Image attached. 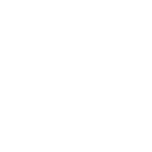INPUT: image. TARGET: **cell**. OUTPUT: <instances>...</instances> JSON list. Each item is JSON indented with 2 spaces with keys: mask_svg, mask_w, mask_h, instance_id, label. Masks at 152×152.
Returning a JSON list of instances; mask_svg holds the SVG:
<instances>
[]
</instances>
